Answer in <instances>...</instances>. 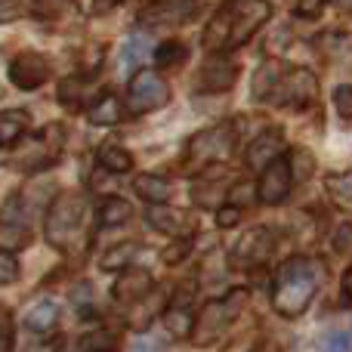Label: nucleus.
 Returning a JSON list of instances; mask_svg holds the SVG:
<instances>
[{"mask_svg": "<svg viewBox=\"0 0 352 352\" xmlns=\"http://www.w3.org/2000/svg\"><path fill=\"white\" fill-rule=\"evenodd\" d=\"M272 16L269 0H229L204 31L207 53H229V50L248 43Z\"/></svg>", "mask_w": 352, "mask_h": 352, "instance_id": "nucleus-1", "label": "nucleus"}, {"mask_svg": "<svg viewBox=\"0 0 352 352\" xmlns=\"http://www.w3.org/2000/svg\"><path fill=\"white\" fill-rule=\"evenodd\" d=\"M324 281V266L309 256H291L281 263L272 285V309L285 318H297L306 312L312 297L318 294Z\"/></svg>", "mask_w": 352, "mask_h": 352, "instance_id": "nucleus-2", "label": "nucleus"}, {"mask_svg": "<svg viewBox=\"0 0 352 352\" xmlns=\"http://www.w3.org/2000/svg\"><path fill=\"white\" fill-rule=\"evenodd\" d=\"M84 226H87V198L84 195L80 192L56 195V201L47 210V223H43L47 241L53 244V248H59L62 254H78L87 244Z\"/></svg>", "mask_w": 352, "mask_h": 352, "instance_id": "nucleus-3", "label": "nucleus"}, {"mask_svg": "<svg viewBox=\"0 0 352 352\" xmlns=\"http://www.w3.org/2000/svg\"><path fill=\"white\" fill-rule=\"evenodd\" d=\"M244 306V291H229L226 297L210 300V303L201 309V316L192 322V331H188V340L192 346H213L217 340H223L226 331L232 328V322L238 318Z\"/></svg>", "mask_w": 352, "mask_h": 352, "instance_id": "nucleus-4", "label": "nucleus"}, {"mask_svg": "<svg viewBox=\"0 0 352 352\" xmlns=\"http://www.w3.org/2000/svg\"><path fill=\"white\" fill-rule=\"evenodd\" d=\"M235 140H238L235 121H226V124H217V127H210V130L195 133L186 146V170L201 173L204 167L226 161L232 155V148H235Z\"/></svg>", "mask_w": 352, "mask_h": 352, "instance_id": "nucleus-5", "label": "nucleus"}, {"mask_svg": "<svg viewBox=\"0 0 352 352\" xmlns=\"http://www.w3.org/2000/svg\"><path fill=\"white\" fill-rule=\"evenodd\" d=\"M62 146H65V130L59 124H50L31 142H25V146H19L12 152V164L22 167V170H37L43 164H53L56 155L62 152Z\"/></svg>", "mask_w": 352, "mask_h": 352, "instance_id": "nucleus-6", "label": "nucleus"}, {"mask_svg": "<svg viewBox=\"0 0 352 352\" xmlns=\"http://www.w3.org/2000/svg\"><path fill=\"white\" fill-rule=\"evenodd\" d=\"M318 93V80L309 68H291V72H281L275 80V90L269 96V102L287 105V109H306V105L316 99Z\"/></svg>", "mask_w": 352, "mask_h": 352, "instance_id": "nucleus-7", "label": "nucleus"}, {"mask_svg": "<svg viewBox=\"0 0 352 352\" xmlns=\"http://www.w3.org/2000/svg\"><path fill=\"white\" fill-rule=\"evenodd\" d=\"M167 99H170V87L164 84V78H161L158 72H152V68H140V72L130 78V87H127V102L133 111H152V109H161V105H167Z\"/></svg>", "mask_w": 352, "mask_h": 352, "instance_id": "nucleus-8", "label": "nucleus"}, {"mask_svg": "<svg viewBox=\"0 0 352 352\" xmlns=\"http://www.w3.org/2000/svg\"><path fill=\"white\" fill-rule=\"evenodd\" d=\"M272 248H275L272 229L254 226V229L244 232V235L235 241V248H232V266H238V269H254V266H260V263L269 260Z\"/></svg>", "mask_w": 352, "mask_h": 352, "instance_id": "nucleus-9", "label": "nucleus"}, {"mask_svg": "<svg viewBox=\"0 0 352 352\" xmlns=\"http://www.w3.org/2000/svg\"><path fill=\"white\" fill-rule=\"evenodd\" d=\"M291 186H294V164L285 155H278V158L269 161L260 170L256 198H260L263 204H281V201L287 198V192H291Z\"/></svg>", "mask_w": 352, "mask_h": 352, "instance_id": "nucleus-10", "label": "nucleus"}, {"mask_svg": "<svg viewBox=\"0 0 352 352\" xmlns=\"http://www.w3.org/2000/svg\"><path fill=\"white\" fill-rule=\"evenodd\" d=\"M195 3H198V0H158V3H152L142 12L140 22L155 31L179 28V25H186L188 19L195 16Z\"/></svg>", "mask_w": 352, "mask_h": 352, "instance_id": "nucleus-11", "label": "nucleus"}, {"mask_svg": "<svg viewBox=\"0 0 352 352\" xmlns=\"http://www.w3.org/2000/svg\"><path fill=\"white\" fill-rule=\"evenodd\" d=\"M10 80L19 90H37L50 80V59L43 53H19L10 62Z\"/></svg>", "mask_w": 352, "mask_h": 352, "instance_id": "nucleus-12", "label": "nucleus"}, {"mask_svg": "<svg viewBox=\"0 0 352 352\" xmlns=\"http://www.w3.org/2000/svg\"><path fill=\"white\" fill-rule=\"evenodd\" d=\"M238 78V65L232 59H226L223 53H210L207 56V62L201 65L198 72V90H207V93H223L229 90L232 84H235Z\"/></svg>", "mask_w": 352, "mask_h": 352, "instance_id": "nucleus-13", "label": "nucleus"}, {"mask_svg": "<svg viewBox=\"0 0 352 352\" xmlns=\"http://www.w3.org/2000/svg\"><path fill=\"white\" fill-rule=\"evenodd\" d=\"M152 291H155V285L146 269H127V272L115 281V287H111L118 303H140V300H146Z\"/></svg>", "mask_w": 352, "mask_h": 352, "instance_id": "nucleus-14", "label": "nucleus"}, {"mask_svg": "<svg viewBox=\"0 0 352 352\" xmlns=\"http://www.w3.org/2000/svg\"><path fill=\"white\" fill-rule=\"evenodd\" d=\"M146 219L152 229L173 235V238H188V232L195 229V219L186 210H176V207H152L146 213Z\"/></svg>", "mask_w": 352, "mask_h": 352, "instance_id": "nucleus-15", "label": "nucleus"}, {"mask_svg": "<svg viewBox=\"0 0 352 352\" xmlns=\"http://www.w3.org/2000/svg\"><path fill=\"white\" fill-rule=\"evenodd\" d=\"M111 349H115V334H109V331H84V334H72L65 340H59L53 352H111Z\"/></svg>", "mask_w": 352, "mask_h": 352, "instance_id": "nucleus-16", "label": "nucleus"}, {"mask_svg": "<svg viewBox=\"0 0 352 352\" xmlns=\"http://www.w3.org/2000/svg\"><path fill=\"white\" fill-rule=\"evenodd\" d=\"M285 152V140H281L278 130H269V133H260L248 148V167L254 170H263L269 161H275Z\"/></svg>", "mask_w": 352, "mask_h": 352, "instance_id": "nucleus-17", "label": "nucleus"}, {"mask_svg": "<svg viewBox=\"0 0 352 352\" xmlns=\"http://www.w3.org/2000/svg\"><path fill=\"white\" fill-rule=\"evenodd\" d=\"M188 303H192V287H182L179 294H176L173 306L164 312V328L170 337H188V331H192V312H188Z\"/></svg>", "mask_w": 352, "mask_h": 352, "instance_id": "nucleus-18", "label": "nucleus"}, {"mask_svg": "<svg viewBox=\"0 0 352 352\" xmlns=\"http://www.w3.org/2000/svg\"><path fill=\"white\" fill-rule=\"evenodd\" d=\"M56 322H59V306H56V300H37V303L28 306V312H25V324H28V331H34V334H50V331L56 328Z\"/></svg>", "mask_w": 352, "mask_h": 352, "instance_id": "nucleus-19", "label": "nucleus"}, {"mask_svg": "<svg viewBox=\"0 0 352 352\" xmlns=\"http://www.w3.org/2000/svg\"><path fill=\"white\" fill-rule=\"evenodd\" d=\"M96 93L93 80L87 74H78V78H65L59 84V102L68 105V109H84L90 102V96Z\"/></svg>", "mask_w": 352, "mask_h": 352, "instance_id": "nucleus-20", "label": "nucleus"}, {"mask_svg": "<svg viewBox=\"0 0 352 352\" xmlns=\"http://www.w3.org/2000/svg\"><path fill=\"white\" fill-rule=\"evenodd\" d=\"M31 127L28 111L22 109H6L0 111V146H16Z\"/></svg>", "mask_w": 352, "mask_h": 352, "instance_id": "nucleus-21", "label": "nucleus"}, {"mask_svg": "<svg viewBox=\"0 0 352 352\" xmlns=\"http://www.w3.org/2000/svg\"><path fill=\"white\" fill-rule=\"evenodd\" d=\"M87 115H90V124H96V127H115V124L124 118V111H121L118 96L102 93V96L90 105V111H87Z\"/></svg>", "mask_w": 352, "mask_h": 352, "instance_id": "nucleus-22", "label": "nucleus"}, {"mask_svg": "<svg viewBox=\"0 0 352 352\" xmlns=\"http://www.w3.org/2000/svg\"><path fill=\"white\" fill-rule=\"evenodd\" d=\"M133 188H136V195H140V198L152 201V204H161V201H167V198L173 195V186H170V182H167L164 176H155V173L136 176Z\"/></svg>", "mask_w": 352, "mask_h": 352, "instance_id": "nucleus-23", "label": "nucleus"}, {"mask_svg": "<svg viewBox=\"0 0 352 352\" xmlns=\"http://www.w3.org/2000/svg\"><path fill=\"white\" fill-rule=\"evenodd\" d=\"M99 161H102V167L111 173H127L130 167H133V155H130L124 146H115V142L99 148Z\"/></svg>", "mask_w": 352, "mask_h": 352, "instance_id": "nucleus-24", "label": "nucleus"}, {"mask_svg": "<svg viewBox=\"0 0 352 352\" xmlns=\"http://www.w3.org/2000/svg\"><path fill=\"white\" fill-rule=\"evenodd\" d=\"M130 217H133V207L124 198H105L99 204V223L102 226H124Z\"/></svg>", "mask_w": 352, "mask_h": 352, "instance_id": "nucleus-25", "label": "nucleus"}, {"mask_svg": "<svg viewBox=\"0 0 352 352\" xmlns=\"http://www.w3.org/2000/svg\"><path fill=\"white\" fill-rule=\"evenodd\" d=\"M136 241H127V244H118V248H111V250H105V256H102V269L105 272H111V269H124L130 260L136 256Z\"/></svg>", "mask_w": 352, "mask_h": 352, "instance_id": "nucleus-26", "label": "nucleus"}, {"mask_svg": "<svg viewBox=\"0 0 352 352\" xmlns=\"http://www.w3.org/2000/svg\"><path fill=\"white\" fill-rule=\"evenodd\" d=\"M328 192H331V198H334L340 207L352 210V173L328 176Z\"/></svg>", "mask_w": 352, "mask_h": 352, "instance_id": "nucleus-27", "label": "nucleus"}, {"mask_svg": "<svg viewBox=\"0 0 352 352\" xmlns=\"http://www.w3.org/2000/svg\"><path fill=\"white\" fill-rule=\"evenodd\" d=\"M186 56H188V50H186V43H179V41H164L155 50L158 65H179V62H186Z\"/></svg>", "mask_w": 352, "mask_h": 352, "instance_id": "nucleus-28", "label": "nucleus"}, {"mask_svg": "<svg viewBox=\"0 0 352 352\" xmlns=\"http://www.w3.org/2000/svg\"><path fill=\"white\" fill-rule=\"evenodd\" d=\"M331 102H334V109H337V115L340 118H352V84H340V87H334V93H331Z\"/></svg>", "mask_w": 352, "mask_h": 352, "instance_id": "nucleus-29", "label": "nucleus"}, {"mask_svg": "<svg viewBox=\"0 0 352 352\" xmlns=\"http://www.w3.org/2000/svg\"><path fill=\"white\" fill-rule=\"evenodd\" d=\"M16 343V328H12V312L0 306V352H12Z\"/></svg>", "mask_w": 352, "mask_h": 352, "instance_id": "nucleus-30", "label": "nucleus"}, {"mask_svg": "<svg viewBox=\"0 0 352 352\" xmlns=\"http://www.w3.org/2000/svg\"><path fill=\"white\" fill-rule=\"evenodd\" d=\"M19 278V260L12 250L0 248V285H12Z\"/></svg>", "mask_w": 352, "mask_h": 352, "instance_id": "nucleus-31", "label": "nucleus"}, {"mask_svg": "<svg viewBox=\"0 0 352 352\" xmlns=\"http://www.w3.org/2000/svg\"><path fill=\"white\" fill-rule=\"evenodd\" d=\"M31 12V0H0V22H12Z\"/></svg>", "mask_w": 352, "mask_h": 352, "instance_id": "nucleus-32", "label": "nucleus"}, {"mask_svg": "<svg viewBox=\"0 0 352 352\" xmlns=\"http://www.w3.org/2000/svg\"><path fill=\"white\" fill-rule=\"evenodd\" d=\"M31 10L37 16H62L65 10H72V0H31Z\"/></svg>", "mask_w": 352, "mask_h": 352, "instance_id": "nucleus-33", "label": "nucleus"}, {"mask_svg": "<svg viewBox=\"0 0 352 352\" xmlns=\"http://www.w3.org/2000/svg\"><path fill=\"white\" fill-rule=\"evenodd\" d=\"M318 349L322 352H349V337L346 334H328V337H322Z\"/></svg>", "mask_w": 352, "mask_h": 352, "instance_id": "nucleus-34", "label": "nucleus"}, {"mask_svg": "<svg viewBox=\"0 0 352 352\" xmlns=\"http://www.w3.org/2000/svg\"><path fill=\"white\" fill-rule=\"evenodd\" d=\"M142 53H146L142 41H136V37H133V41H127V47H124V56H121V59H124V68H133L136 62L142 59Z\"/></svg>", "mask_w": 352, "mask_h": 352, "instance_id": "nucleus-35", "label": "nucleus"}, {"mask_svg": "<svg viewBox=\"0 0 352 352\" xmlns=\"http://www.w3.org/2000/svg\"><path fill=\"white\" fill-rule=\"evenodd\" d=\"M285 47H291V31H287V28H278V31L272 34V41L266 43V50H269V53H278V50H285Z\"/></svg>", "mask_w": 352, "mask_h": 352, "instance_id": "nucleus-36", "label": "nucleus"}, {"mask_svg": "<svg viewBox=\"0 0 352 352\" xmlns=\"http://www.w3.org/2000/svg\"><path fill=\"white\" fill-rule=\"evenodd\" d=\"M324 6V0H294V10L300 12V16H318Z\"/></svg>", "mask_w": 352, "mask_h": 352, "instance_id": "nucleus-37", "label": "nucleus"}, {"mask_svg": "<svg viewBox=\"0 0 352 352\" xmlns=\"http://www.w3.org/2000/svg\"><path fill=\"white\" fill-rule=\"evenodd\" d=\"M238 217H241V210H238V207H219L217 223L223 226V229H229V226H235V223H238Z\"/></svg>", "mask_w": 352, "mask_h": 352, "instance_id": "nucleus-38", "label": "nucleus"}, {"mask_svg": "<svg viewBox=\"0 0 352 352\" xmlns=\"http://www.w3.org/2000/svg\"><path fill=\"white\" fill-rule=\"evenodd\" d=\"M343 303L352 306V266L346 269V275H343Z\"/></svg>", "mask_w": 352, "mask_h": 352, "instance_id": "nucleus-39", "label": "nucleus"}, {"mask_svg": "<svg viewBox=\"0 0 352 352\" xmlns=\"http://www.w3.org/2000/svg\"><path fill=\"white\" fill-rule=\"evenodd\" d=\"M186 248H188V244H186V238H182V244H176V248H170V250H167V263H179V256L182 254H186Z\"/></svg>", "mask_w": 352, "mask_h": 352, "instance_id": "nucleus-40", "label": "nucleus"}, {"mask_svg": "<svg viewBox=\"0 0 352 352\" xmlns=\"http://www.w3.org/2000/svg\"><path fill=\"white\" fill-rule=\"evenodd\" d=\"M118 3H121V0H93V10H96V12H109V10H115Z\"/></svg>", "mask_w": 352, "mask_h": 352, "instance_id": "nucleus-41", "label": "nucleus"}, {"mask_svg": "<svg viewBox=\"0 0 352 352\" xmlns=\"http://www.w3.org/2000/svg\"><path fill=\"white\" fill-rule=\"evenodd\" d=\"M337 6H343V10H352V0H334Z\"/></svg>", "mask_w": 352, "mask_h": 352, "instance_id": "nucleus-42", "label": "nucleus"}]
</instances>
